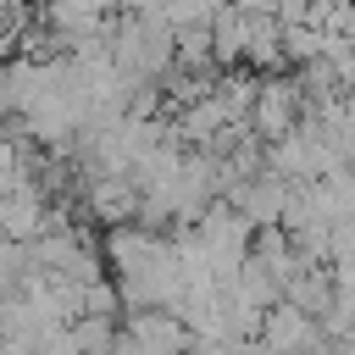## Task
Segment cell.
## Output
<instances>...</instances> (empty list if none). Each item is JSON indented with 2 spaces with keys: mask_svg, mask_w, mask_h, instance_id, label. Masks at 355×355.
I'll list each match as a JSON object with an SVG mask.
<instances>
[{
  "mask_svg": "<svg viewBox=\"0 0 355 355\" xmlns=\"http://www.w3.org/2000/svg\"><path fill=\"white\" fill-rule=\"evenodd\" d=\"M50 222H44V194L33 189V183H22V189H11V194H0V239H39Z\"/></svg>",
  "mask_w": 355,
  "mask_h": 355,
  "instance_id": "cell-3",
  "label": "cell"
},
{
  "mask_svg": "<svg viewBox=\"0 0 355 355\" xmlns=\"http://www.w3.org/2000/svg\"><path fill=\"white\" fill-rule=\"evenodd\" d=\"M222 6H233V11H272L277 0H222Z\"/></svg>",
  "mask_w": 355,
  "mask_h": 355,
  "instance_id": "cell-4",
  "label": "cell"
},
{
  "mask_svg": "<svg viewBox=\"0 0 355 355\" xmlns=\"http://www.w3.org/2000/svg\"><path fill=\"white\" fill-rule=\"evenodd\" d=\"M300 116H305V89L288 83V78H272V72H266V78L255 83V100H250V128L272 144V139L294 133Z\"/></svg>",
  "mask_w": 355,
  "mask_h": 355,
  "instance_id": "cell-2",
  "label": "cell"
},
{
  "mask_svg": "<svg viewBox=\"0 0 355 355\" xmlns=\"http://www.w3.org/2000/svg\"><path fill=\"white\" fill-rule=\"evenodd\" d=\"M111 61L133 78V83H161L178 61V33L172 22L161 17H133V11H116L111 17Z\"/></svg>",
  "mask_w": 355,
  "mask_h": 355,
  "instance_id": "cell-1",
  "label": "cell"
}]
</instances>
